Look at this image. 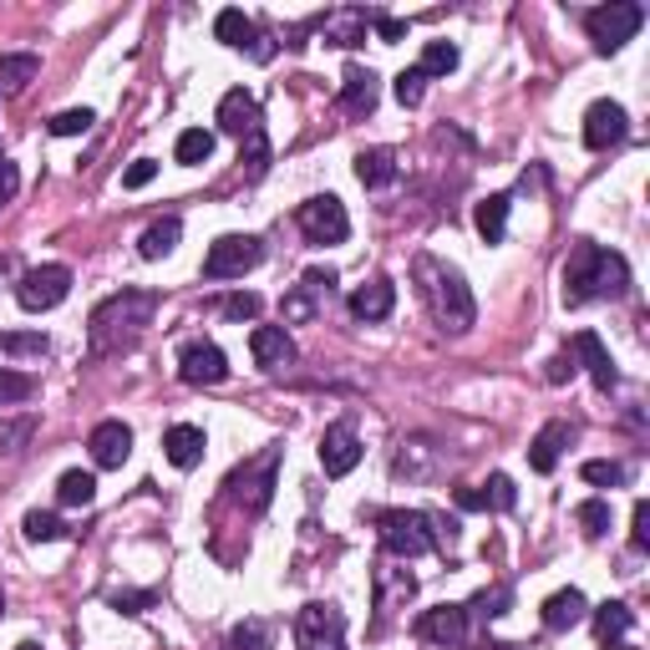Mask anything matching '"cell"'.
<instances>
[{
  "label": "cell",
  "mask_w": 650,
  "mask_h": 650,
  "mask_svg": "<svg viewBox=\"0 0 650 650\" xmlns=\"http://www.w3.org/2000/svg\"><path fill=\"white\" fill-rule=\"evenodd\" d=\"M625 290H630V265H625L621 254L579 239L575 254H569V265H564V305L579 311V305H590V300H621Z\"/></svg>",
  "instance_id": "1"
},
{
  "label": "cell",
  "mask_w": 650,
  "mask_h": 650,
  "mask_svg": "<svg viewBox=\"0 0 650 650\" xmlns=\"http://www.w3.org/2000/svg\"><path fill=\"white\" fill-rule=\"evenodd\" d=\"M153 311H158V296L153 290H122V296L103 300L97 311H92V356H118L128 351L137 336H143V325L153 321Z\"/></svg>",
  "instance_id": "2"
},
{
  "label": "cell",
  "mask_w": 650,
  "mask_h": 650,
  "mask_svg": "<svg viewBox=\"0 0 650 650\" xmlns=\"http://www.w3.org/2000/svg\"><path fill=\"white\" fill-rule=\"evenodd\" d=\"M417 285H422V300H428L432 321L443 325V330H468V325H473L478 305H473L468 280H462V269L422 254V260H417Z\"/></svg>",
  "instance_id": "3"
},
{
  "label": "cell",
  "mask_w": 650,
  "mask_h": 650,
  "mask_svg": "<svg viewBox=\"0 0 650 650\" xmlns=\"http://www.w3.org/2000/svg\"><path fill=\"white\" fill-rule=\"evenodd\" d=\"M376 529H382V549L397 559H422L437 544L432 514H422V508H386V514H376Z\"/></svg>",
  "instance_id": "4"
},
{
  "label": "cell",
  "mask_w": 650,
  "mask_h": 650,
  "mask_svg": "<svg viewBox=\"0 0 650 650\" xmlns=\"http://www.w3.org/2000/svg\"><path fill=\"white\" fill-rule=\"evenodd\" d=\"M646 26V11H640L636 0H610V5H594V11H585V31H590V41L600 57H610V51H621L636 31Z\"/></svg>",
  "instance_id": "5"
},
{
  "label": "cell",
  "mask_w": 650,
  "mask_h": 650,
  "mask_svg": "<svg viewBox=\"0 0 650 650\" xmlns=\"http://www.w3.org/2000/svg\"><path fill=\"white\" fill-rule=\"evenodd\" d=\"M265 260V244L254 234H224L208 244L204 254V280H239L244 269H254Z\"/></svg>",
  "instance_id": "6"
},
{
  "label": "cell",
  "mask_w": 650,
  "mask_h": 650,
  "mask_svg": "<svg viewBox=\"0 0 650 650\" xmlns=\"http://www.w3.org/2000/svg\"><path fill=\"white\" fill-rule=\"evenodd\" d=\"M67 296H72V269L67 265H36L15 285V300H21V311H31V315L57 311Z\"/></svg>",
  "instance_id": "7"
},
{
  "label": "cell",
  "mask_w": 650,
  "mask_h": 650,
  "mask_svg": "<svg viewBox=\"0 0 650 650\" xmlns=\"http://www.w3.org/2000/svg\"><path fill=\"white\" fill-rule=\"evenodd\" d=\"M296 224H300V234L311 239V244H340V239L351 234L346 204H340L336 193H315V198H305V204L296 208Z\"/></svg>",
  "instance_id": "8"
},
{
  "label": "cell",
  "mask_w": 650,
  "mask_h": 650,
  "mask_svg": "<svg viewBox=\"0 0 650 650\" xmlns=\"http://www.w3.org/2000/svg\"><path fill=\"white\" fill-rule=\"evenodd\" d=\"M296 640L300 650H346V615L330 600H315L296 615Z\"/></svg>",
  "instance_id": "9"
},
{
  "label": "cell",
  "mask_w": 650,
  "mask_h": 650,
  "mask_svg": "<svg viewBox=\"0 0 650 650\" xmlns=\"http://www.w3.org/2000/svg\"><path fill=\"white\" fill-rule=\"evenodd\" d=\"M178 376L189 386H219L229 376V356L214 346V340H189L178 351Z\"/></svg>",
  "instance_id": "10"
},
{
  "label": "cell",
  "mask_w": 650,
  "mask_h": 650,
  "mask_svg": "<svg viewBox=\"0 0 650 650\" xmlns=\"http://www.w3.org/2000/svg\"><path fill=\"white\" fill-rule=\"evenodd\" d=\"M625 133H630V118H625L621 103H594L585 112V148L590 153H605L615 143H625Z\"/></svg>",
  "instance_id": "11"
},
{
  "label": "cell",
  "mask_w": 650,
  "mask_h": 650,
  "mask_svg": "<svg viewBox=\"0 0 650 650\" xmlns=\"http://www.w3.org/2000/svg\"><path fill=\"white\" fill-rule=\"evenodd\" d=\"M361 462V437H356L351 422H330L321 437V468L330 478H346Z\"/></svg>",
  "instance_id": "12"
},
{
  "label": "cell",
  "mask_w": 650,
  "mask_h": 650,
  "mask_svg": "<svg viewBox=\"0 0 650 650\" xmlns=\"http://www.w3.org/2000/svg\"><path fill=\"white\" fill-rule=\"evenodd\" d=\"M214 122H219L224 133H234L239 143L265 128V118H260V103H254V92H244V87L224 92V103H219V112H214Z\"/></svg>",
  "instance_id": "13"
},
{
  "label": "cell",
  "mask_w": 650,
  "mask_h": 650,
  "mask_svg": "<svg viewBox=\"0 0 650 650\" xmlns=\"http://www.w3.org/2000/svg\"><path fill=\"white\" fill-rule=\"evenodd\" d=\"M87 447H92V462H97V468H122V462L133 458V428H128V422H97Z\"/></svg>",
  "instance_id": "14"
},
{
  "label": "cell",
  "mask_w": 650,
  "mask_h": 650,
  "mask_svg": "<svg viewBox=\"0 0 650 650\" xmlns=\"http://www.w3.org/2000/svg\"><path fill=\"white\" fill-rule=\"evenodd\" d=\"M569 351H575V361L594 376V386H600V392H610V386L621 382V371H615V361H610L605 340L594 336V330H575V340H569Z\"/></svg>",
  "instance_id": "15"
},
{
  "label": "cell",
  "mask_w": 650,
  "mask_h": 650,
  "mask_svg": "<svg viewBox=\"0 0 650 650\" xmlns=\"http://www.w3.org/2000/svg\"><path fill=\"white\" fill-rule=\"evenodd\" d=\"M417 636L432 640V646H462L468 640V610L462 605H437L417 621Z\"/></svg>",
  "instance_id": "16"
},
{
  "label": "cell",
  "mask_w": 650,
  "mask_h": 650,
  "mask_svg": "<svg viewBox=\"0 0 650 650\" xmlns=\"http://www.w3.org/2000/svg\"><path fill=\"white\" fill-rule=\"evenodd\" d=\"M376 97H382V82L371 67H346V82H340V107L351 118H371L376 112Z\"/></svg>",
  "instance_id": "17"
},
{
  "label": "cell",
  "mask_w": 650,
  "mask_h": 650,
  "mask_svg": "<svg viewBox=\"0 0 650 650\" xmlns=\"http://www.w3.org/2000/svg\"><path fill=\"white\" fill-rule=\"evenodd\" d=\"M204 447H208V437H204V428H193V422H178V428L162 432V458L173 462V468H183V473L204 462Z\"/></svg>",
  "instance_id": "18"
},
{
  "label": "cell",
  "mask_w": 650,
  "mask_h": 650,
  "mask_svg": "<svg viewBox=\"0 0 650 650\" xmlns=\"http://www.w3.org/2000/svg\"><path fill=\"white\" fill-rule=\"evenodd\" d=\"M569 443H575V428H569V422H544L539 437L529 443V468H533V473H554Z\"/></svg>",
  "instance_id": "19"
},
{
  "label": "cell",
  "mask_w": 650,
  "mask_h": 650,
  "mask_svg": "<svg viewBox=\"0 0 650 650\" xmlns=\"http://www.w3.org/2000/svg\"><path fill=\"white\" fill-rule=\"evenodd\" d=\"M250 351L260 366H290L296 361V340L285 336V325H254V336H250Z\"/></svg>",
  "instance_id": "20"
},
{
  "label": "cell",
  "mask_w": 650,
  "mask_h": 650,
  "mask_svg": "<svg viewBox=\"0 0 650 650\" xmlns=\"http://www.w3.org/2000/svg\"><path fill=\"white\" fill-rule=\"evenodd\" d=\"M392 305H397V285L386 280V275H376V280L371 285H361V290H356L351 296V315L356 321H386V315H392Z\"/></svg>",
  "instance_id": "21"
},
{
  "label": "cell",
  "mask_w": 650,
  "mask_h": 650,
  "mask_svg": "<svg viewBox=\"0 0 650 650\" xmlns=\"http://www.w3.org/2000/svg\"><path fill=\"white\" fill-rule=\"evenodd\" d=\"M585 615H590V605L579 590H559L544 600V630H575Z\"/></svg>",
  "instance_id": "22"
},
{
  "label": "cell",
  "mask_w": 650,
  "mask_h": 650,
  "mask_svg": "<svg viewBox=\"0 0 650 650\" xmlns=\"http://www.w3.org/2000/svg\"><path fill=\"white\" fill-rule=\"evenodd\" d=\"M366 26H371V11H330L321 21L330 46H361L366 41Z\"/></svg>",
  "instance_id": "23"
},
{
  "label": "cell",
  "mask_w": 650,
  "mask_h": 650,
  "mask_svg": "<svg viewBox=\"0 0 650 650\" xmlns=\"http://www.w3.org/2000/svg\"><path fill=\"white\" fill-rule=\"evenodd\" d=\"M508 208H514L508 193H488L483 204L473 208V224H478V234H483L488 244H503V234H508Z\"/></svg>",
  "instance_id": "24"
},
{
  "label": "cell",
  "mask_w": 650,
  "mask_h": 650,
  "mask_svg": "<svg viewBox=\"0 0 650 650\" xmlns=\"http://www.w3.org/2000/svg\"><path fill=\"white\" fill-rule=\"evenodd\" d=\"M178 239H183V219H173V214H168V219H158V224H148V229H143V239H137V254H143V260H168V254L178 250Z\"/></svg>",
  "instance_id": "25"
},
{
  "label": "cell",
  "mask_w": 650,
  "mask_h": 650,
  "mask_svg": "<svg viewBox=\"0 0 650 650\" xmlns=\"http://www.w3.org/2000/svg\"><path fill=\"white\" fill-rule=\"evenodd\" d=\"M356 178H361L366 189H386V183L397 178V153H392V148H366V153H356Z\"/></svg>",
  "instance_id": "26"
},
{
  "label": "cell",
  "mask_w": 650,
  "mask_h": 650,
  "mask_svg": "<svg viewBox=\"0 0 650 650\" xmlns=\"http://www.w3.org/2000/svg\"><path fill=\"white\" fill-rule=\"evenodd\" d=\"M214 36H219L224 46H234V51H244V46L254 51V41H260V31H254V21L244 11H219L214 15Z\"/></svg>",
  "instance_id": "27"
},
{
  "label": "cell",
  "mask_w": 650,
  "mask_h": 650,
  "mask_svg": "<svg viewBox=\"0 0 650 650\" xmlns=\"http://www.w3.org/2000/svg\"><path fill=\"white\" fill-rule=\"evenodd\" d=\"M590 621H594V636H600V640H605V646H610V640H621L625 630L636 625V610L625 605V600H605V605L594 610Z\"/></svg>",
  "instance_id": "28"
},
{
  "label": "cell",
  "mask_w": 650,
  "mask_h": 650,
  "mask_svg": "<svg viewBox=\"0 0 650 650\" xmlns=\"http://www.w3.org/2000/svg\"><path fill=\"white\" fill-rule=\"evenodd\" d=\"M41 72V57L36 51H11V57H0V87L5 92H26V82Z\"/></svg>",
  "instance_id": "29"
},
{
  "label": "cell",
  "mask_w": 650,
  "mask_h": 650,
  "mask_svg": "<svg viewBox=\"0 0 650 650\" xmlns=\"http://www.w3.org/2000/svg\"><path fill=\"white\" fill-rule=\"evenodd\" d=\"M239 168H244V178H250V183H260V178L269 173V137H265V128L239 143Z\"/></svg>",
  "instance_id": "30"
},
{
  "label": "cell",
  "mask_w": 650,
  "mask_h": 650,
  "mask_svg": "<svg viewBox=\"0 0 650 650\" xmlns=\"http://www.w3.org/2000/svg\"><path fill=\"white\" fill-rule=\"evenodd\" d=\"M57 498L67 503V508H87L92 498H97V478L82 473V468H72V473H61L57 483Z\"/></svg>",
  "instance_id": "31"
},
{
  "label": "cell",
  "mask_w": 650,
  "mask_h": 650,
  "mask_svg": "<svg viewBox=\"0 0 650 650\" xmlns=\"http://www.w3.org/2000/svg\"><path fill=\"white\" fill-rule=\"evenodd\" d=\"M173 158L178 162H208L214 158V133L208 128H189V133H178V148H173Z\"/></svg>",
  "instance_id": "32"
},
{
  "label": "cell",
  "mask_w": 650,
  "mask_h": 650,
  "mask_svg": "<svg viewBox=\"0 0 650 650\" xmlns=\"http://www.w3.org/2000/svg\"><path fill=\"white\" fill-rule=\"evenodd\" d=\"M21 529H26L31 544H57V539H67V523H61L57 514H41V508H31V514L21 518Z\"/></svg>",
  "instance_id": "33"
},
{
  "label": "cell",
  "mask_w": 650,
  "mask_h": 650,
  "mask_svg": "<svg viewBox=\"0 0 650 650\" xmlns=\"http://www.w3.org/2000/svg\"><path fill=\"white\" fill-rule=\"evenodd\" d=\"M458 67V46L453 41H428L422 46V61H417V72L422 76H447Z\"/></svg>",
  "instance_id": "34"
},
{
  "label": "cell",
  "mask_w": 650,
  "mask_h": 650,
  "mask_svg": "<svg viewBox=\"0 0 650 650\" xmlns=\"http://www.w3.org/2000/svg\"><path fill=\"white\" fill-rule=\"evenodd\" d=\"M508 605H514V590H508V585H493V590H483L473 605H462V610L478 615V621H498V615H508Z\"/></svg>",
  "instance_id": "35"
},
{
  "label": "cell",
  "mask_w": 650,
  "mask_h": 650,
  "mask_svg": "<svg viewBox=\"0 0 650 650\" xmlns=\"http://www.w3.org/2000/svg\"><path fill=\"white\" fill-rule=\"evenodd\" d=\"M575 523L585 529V539H605L610 533V503L605 498H590L575 508Z\"/></svg>",
  "instance_id": "36"
},
{
  "label": "cell",
  "mask_w": 650,
  "mask_h": 650,
  "mask_svg": "<svg viewBox=\"0 0 650 650\" xmlns=\"http://www.w3.org/2000/svg\"><path fill=\"white\" fill-rule=\"evenodd\" d=\"M224 650H269V630L265 621H244L224 636Z\"/></svg>",
  "instance_id": "37"
},
{
  "label": "cell",
  "mask_w": 650,
  "mask_h": 650,
  "mask_svg": "<svg viewBox=\"0 0 650 650\" xmlns=\"http://www.w3.org/2000/svg\"><path fill=\"white\" fill-rule=\"evenodd\" d=\"M478 498H483V508H498V514H508V508L518 503V488H514V478L493 473V478L483 483V493H478Z\"/></svg>",
  "instance_id": "38"
},
{
  "label": "cell",
  "mask_w": 650,
  "mask_h": 650,
  "mask_svg": "<svg viewBox=\"0 0 650 650\" xmlns=\"http://www.w3.org/2000/svg\"><path fill=\"white\" fill-rule=\"evenodd\" d=\"M92 107H67V112H57V118L46 122V128H51V133L57 137H76V133H92Z\"/></svg>",
  "instance_id": "39"
},
{
  "label": "cell",
  "mask_w": 650,
  "mask_h": 650,
  "mask_svg": "<svg viewBox=\"0 0 650 650\" xmlns=\"http://www.w3.org/2000/svg\"><path fill=\"white\" fill-rule=\"evenodd\" d=\"M36 392L26 371H0V407H15V401H26Z\"/></svg>",
  "instance_id": "40"
},
{
  "label": "cell",
  "mask_w": 650,
  "mask_h": 650,
  "mask_svg": "<svg viewBox=\"0 0 650 650\" xmlns=\"http://www.w3.org/2000/svg\"><path fill=\"white\" fill-rule=\"evenodd\" d=\"M392 92H397V103H401V107H417V103H422V92H428V76L417 72V67H407V72H401L397 82H392Z\"/></svg>",
  "instance_id": "41"
},
{
  "label": "cell",
  "mask_w": 650,
  "mask_h": 650,
  "mask_svg": "<svg viewBox=\"0 0 650 650\" xmlns=\"http://www.w3.org/2000/svg\"><path fill=\"white\" fill-rule=\"evenodd\" d=\"M579 473H585V483H594V488H621L625 483V468H621V462H605V458L585 462Z\"/></svg>",
  "instance_id": "42"
},
{
  "label": "cell",
  "mask_w": 650,
  "mask_h": 650,
  "mask_svg": "<svg viewBox=\"0 0 650 650\" xmlns=\"http://www.w3.org/2000/svg\"><path fill=\"white\" fill-rule=\"evenodd\" d=\"M280 311H285V321H311V315H315V296L296 285V290L280 300Z\"/></svg>",
  "instance_id": "43"
},
{
  "label": "cell",
  "mask_w": 650,
  "mask_h": 650,
  "mask_svg": "<svg viewBox=\"0 0 650 650\" xmlns=\"http://www.w3.org/2000/svg\"><path fill=\"white\" fill-rule=\"evenodd\" d=\"M31 432H36V422H31V417H21V422H0V453H15V447L26 443Z\"/></svg>",
  "instance_id": "44"
},
{
  "label": "cell",
  "mask_w": 650,
  "mask_h": 650,
  "mask_svg": "<svg viewBox=\"0 0 650 650\" xmlns=\"http://www.w3.org/2000/svg\"><path fill=\"white\" fill-rule=\"evenodd\" d=\"M254 315H260V296H250V290L224 300V321H254Z\"/></svg>",
  "instance_id": "45"
},
{
  "label": "cell",
  "mask_w": 650,
  "mask_h": 650,
  "mask_svg": "<svg viewBox=\"0 0 650 650\" xmlns=\"http://www.w3.org/2000/svg\"><path fill=\"white\" fill-rule=\"evenodd\" d=\"M630 523H636V529H630V544H636V554H646L650 549V503L646 498L636 503V518H630Z\"/></svg>",
  "instance_id": "46"
},
{
  "label": "cell",
  "mask_w": 650,
  "mask_h": 650,
  "mask_svg": "<svg viewBox=\"0 0 650 650\" xmlns=\"http://www.w3.org/2000/svg\"><path fill=\"white\" fill-rule=\"evenodd\" d=\"M153 178H158V162L153 158H137L128 173H122V189H148Z\"/></svg>",
  "instance_id": "47"
},
{
  "label": "cell",
  "mask_w": 650,
  "mask_h": 650,
  "mask_svg": "<svg viewBox=\"0 0 650 650\" xmlns=\"http://www.w3.org/2000/svg\"><path fill=\"white\" fill-rule=\"evenodd\" d=\"M371 26H376V36H382V41H401V36H407V21H397V15H382V11H371Z\"/></svg>",
  "instance_id": "48"
},
{
  "label": "cell",
  "mask_w": 650,
  "mask_h": 650,
  "mask_svg": "<svg viewBox=\"0 0 650 650\" xmlns=\"http://www.w3.org/2000/svg\"><path fill=\"white\" fill-rule=\"evenodd\" d=\"M15 189H21V173H15V162L5 158V148H0V204H11Z\"/></svg>",
  "instance_id": "49"
},
{
  "label": "cell",
  "mask_w": 650,
  "mask_h": 650,
  "mask_svg": "<svg viewBox=\"0 0 650 650\" xmlns=\"http://www.w3.org/2000/svg\"><path fill=\"white\" fill-rule=\"evenodd\" d=\"M330 285H336V269H305L300 290H311V296H330Z\"/></svg>",
  "instance_id": "50"
},
{
  "label": "cell",
  "mask_w": 650,
  "mask_h": 650,
  "mask_svg": "<svg viewBox=\"0 0 650 650\" xmlns=\"http://www.w3.org/2000/svg\"><path fill=\"white\" fill-rule=\"evenodd\" d=\"M112 605H118L122 615H137L143 605H153V594H112Z\"/></svg>",
  "instance_id": "51"
},
{
  "label": "cell",
  "mask_w": 650,
  "mask_h": 650,
  "mask_svg": "<svg viewBox=\"0 0 650 650\" xmlns=\"http://www.w3.org/2000/svg\"><path fill=\"white\" fill-rule=\"evenodd\" d=\"M564 376H575V361H569V356H554V361H549V382L559 386Z\"/></svg>",
  "instance_id": "52"
},
{
  "label": "cell",
  "mask_w": 650,
  "mask_h": 650,
  "mask_svg": "<svg viewBox=\"0 0 650 650\" xmlns=\"http://www.w3.org/2000/svg\"><path fill=\"white\" fill-rule=\"evenodd\" d=\"M5 346H11V351H46V336H11Z\"/></svg>",
  "instance_id": "53"
},
{
  "label": "cell",
  "mask_w": 650,
  "mask_h": 650,
  "mask_svg": "<svg viewBox=\"0 0 650 650\" xmlns=\"http://www.w3.org/2000/svg\"><path fill=\"white\" fill-rule=\"evenodd\" d=\"M458 508H468V514H478V508H483L478 488H458Z\"/></svg>",
  "instance_id": "54"
},
{
  "label": "cell",
  "mask_w": 650,
  "mask_h": 650,
  "mask_svg": "<svg viewBox=\"0 0 650 650\" xmlns=\"http://www.w3.org/2000/svg\"><path fill=\"white\" fill-rule=\"evenodd\" d=\"M605 650H636V646H621V640H610V646Z\"/></svg>",
  "instance_id": "55"
},
{
  "label": "cell",
  "mask_w": 650,
  "mask_h": 650,
  "mask_svg": "<svg viewBox=\"0 0 650 650\" xmlns=\"http://www.w3.org/2000/svg\"><path fill=\"white\" fill-rule=\"evenodd\" d=\"M15 650H41V646H31V640H21V646H15Z\"/></svg>",
  "instance_id": "56"
},
{
  "label": "cell",
  "mask_w": 650,
  "mask_h": 650,
  "mask_svg": "<svg viewBox=\"0 0 650 650\" xmlns=\"http://www.w3.org/2000/svg\"><path fill=\"white\" fill-rule=\"evenodd\" d=\"M0 610H5V590H0Z\"/></svg>",
  "instance_id": "57"
}]
</instances>
